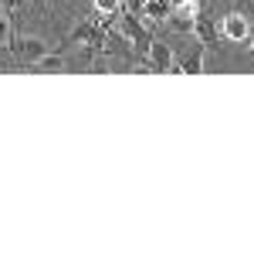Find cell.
<instances>
[{
	"label": "cell",
	"instance_id": "8992f818",
	"mask_svg": "<svg viewBox=\"0 0 254 254\" xmlns=\"http://www.w3.org/2000/svg\"><path fill=\"white\" fill-rule=\"evenodd\" d=\"M193 34H196V41L203 44V48H217V20H214V14H207L203 7H200V14L193 17Z\"/></svg>",
	"mask_w": 254,
	"mask_h": 254
},
{
	"label": "cell",
	"instance_id": "52a82bcc",
	"mask_svg": "<svg viewBox=\"0 0 254 254\" xmlns=\"http://www.w3.org/2000/svg\"><path fill=\"white\" fill-rule=\"evenodd\" d=\"M71 44H102V24L98 20H81L78 27L64 38V48H71Z\"/></svg>",
	"mask_w": 254,
	"mask_h": 254
},
{
	"label": "cell",
	"instance_id": "8fae6325",
	"mask_svg": "<svg viewBox=\"0 0 254 254\" xmlns=\"http://www.w3.org/2000/svg\"><path fill=\"white\" fill-rule=\"evenodd\" d=\"M31 71H64V55H44L41 61H34V64H27Z\"/></svg>",
	"mask_w": 254,
	"mask_h": 254
},
{
	"label": "cell",
	"instance_id": "ba28073f",
	"mask_svg": "<svg viewBox=\"0 0 254 254\" xmlns=\"http://www.w3.org/2000/svg\"><path fill=\"white\" fill-rule=\"evenodd\" d=\"M173 10V0H142V14L149 20H166Z\"/></svg>",
	"mask_w": 254,
	"mask_h": 254
},
{
	"label": "cell",
	"instance_id": "9a60e30c",
	"mask_svg": "<svg viewBox=\"0 0 254 254\" xmlns=\"http://www.w3.org/2000/svg\"><path fill=\"white\" fill-rule=\"evenodd\" d=\"M31 3H34V7H44V3H48V0H31Z\"/></svg>",
	"mask_w": 254,
	"mask_h": 254
},
{
	"label": "cell",
	"instance_id": "30bf717a",
	"mask_svg": "<svg viewBox=\"0 0 254 254\" xmlns=\"http://www.w3.org/2000/svg\"><path fill=\"white\" fill-rule=\"evenodd\" d=\"M166 24H170V31H176V34H193V17H190V14H180V10H170V17H166Z\"/></svg>",
	"mask_w": 254,
	"mask_h": 254
},
{
	"label": "cell",
	"instance_id": "2e32d148",
	"mask_svg": "<svg viewBox=\"0 0 254 254\" xmlns=\"http://www.w3.org/2000/svg\"><path fill=\"white\" fill-rule=\"evenodd\" d=\"M251 55H254V38H251Z\"/></svg>",
	"mask_w": 254,
	"mask_h": 254
},
{
	"label": "cell",
	"instance_id": "277c9868",
	"mask_svg": "<svg viewBox=\"0 0 254 254\" xmlns=\"http://www.w3.org/2000/svg\"><path fill=\"white\" fill-rule=\"evenodd\" d=\"M146 68H149V71H173V48H170L163 38H153Z\"/></svg>",
	"mask_w": 254,
	"mask_h": 254
},
{
	"label": "cell",
	"instance_id": "5b68a950",
	"mask_svg": "<svg viewBox=\"0 0 254 254\" xmlns=\"http://www.w3.org/2000/svg\"><path fill=\"white\" fill-rule=\"evenodd\" d=\"M220 34L227 41H248L251 38V20L241 17L237 10H231V14H224V20H220Z\"/></svg>",
	"mask_w": 254,
	"mask_h": 254
},
{
	"label": "cell",
	"instance_id": "6da1fadb",
	"mask_svg": "<svg viewBox=\"0 0 254 254\" xmlns=\"http://www.w3.org/2000/svg\"><path fill=\"white\" fill-rule=\"evenodd\" d=\"M119 27H122V34L129 38V44H132V51H136L139 64H146V58H149V48H153V31L139 20V14H132V10H122L119 14Z\"/></svg>",
	"mask_w": 254,
	"mask_h": 254
},
{
	"label": "cell",
	"instance_id": "3957f363",
	"mask_svg": "<svg viewBox=\"0 0 254 254\" xmlns=\"http://www.w3.org/2000/svg\"><path fill=\"white\" fill-rule=\"evenodd\" d=\"M203 51H207V48H203L200 41L190 44L183 58H173V71H170V75H203Z\"/></svg>",
	"mask_w": 254,
	"mask_h": 254
},
{
	"label": "cell",
	"instance_id": "7a4b0ae2",
	"mask_svg": "<svg viewBox=\"0 0 254 254\" xmlns=\"http://www.w3.org/2000/svg\"><path fill=\"white\" fill-rule=\"evenodd\" d=\"M7 51H10V58H14V64H34V61H41L51 48H48V41L34 38V34H17V31H10V38H7Z\"/></svg>",
	"mask_w": 254,
	"mask_h": 254
},
{
	"label": "cell",
	"instance_id": "9c48e42d",
	"mask_svg": "<svg viewBox=\"0 0 254 254\" xmlns=\"http://www.w3.org/2000/svg\"><path fill=\"white\" fill-rule=\"evenodd\" d=\"M95 14L102 17L98 24H112L122 14V0H95Z\"/></svg>",
	"mask_w": 254,
	"mask_h": 254
},
{
	"label": "cell",
	"instance_id": "4fadbf2b",
	"mask_svg": "<svg viewBox=\"0 0 254 254\" xmlns=\"http://www.w3.org/2000/svg\"><path fill=\"white\" fill-rule=\"evenodd\" d=\"M10 31H14V27H10V14H7V10H0V44H7Z\"/></svg>",
	"mask_w": 254,
	"mask_h": 254
},
{
	"label": "cell",
	"instance_id": "5bb4252c",
	"mask_svg": "<svg viewBox=\"0 0 254 254\" xmlns=\"http://www.w3.org/2000/svg\"><path fill=\"white\" fill-rule=\"evenodd\" d=\"M0 3H3V10H7V14H14V10L24 7V0H0Z\"/></svg>",
	"mask_w": 254,
	"mask_h": 254
},
{
	"label": "cell",
	"instance_id": "7c38bea8",
	"mask_svg": "<svg viewBox=\"0 0 254 254\" xmlns=\"http://www.w3.org/2000/svg\"><path fill=\"white\" fill-rule=\"evenodd\" d=\"M234 10L241 14V17H248L254 24V0H234Z\"/></svg>",
	"mask_w": 254,
	"mask_h": 254
}]
</instances>
